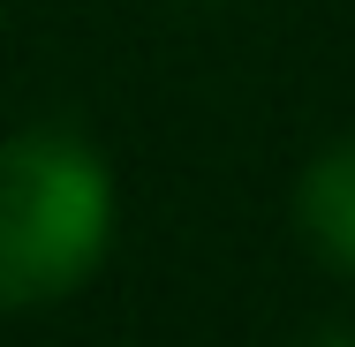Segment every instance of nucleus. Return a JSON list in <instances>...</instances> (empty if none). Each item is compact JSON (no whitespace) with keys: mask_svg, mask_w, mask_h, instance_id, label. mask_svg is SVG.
<instances>
[{"mask_svg":"<svg viewBox=\"0 0 355 347\" xmlns=\"http://www.w3.org/2000/svg\"><path fill=\"white\" fill-rule=\"evenodd\" d=\"M302 226L333 265L355 272V136L318 151V166L302 174Z\"/></svg>","mask_w":355,"mask_h":347,"instance_id":"f03ea898","label":"nucleus"},{"mask_svg":"<svg viewBox=\"0 0 355 347\" xmlns=\"http://www.w3.org/2000/svg\"><path fill=\"white\" fill-rule=\"evenodd\" d=\"M114 234V189L91 143L61 129L0 143V310L61 302L91 279Z\"/></svg>","mask_w":355,"mask_h":347,"instance_id":"f257e3e1","label":"nucleus"}]
</instances>
